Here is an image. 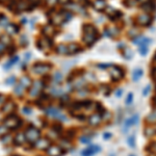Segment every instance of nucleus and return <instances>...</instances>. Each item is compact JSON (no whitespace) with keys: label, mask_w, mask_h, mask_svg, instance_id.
<instances>
[{"label":"nucleus","mask_w":156,"mask_h":156,"mask_svg":"<svg viewBox=\"0 0 156 156\" xmlns=\"http://www.w3.org/2000/svg\"><path fill=\"white\" fill-rule=\"evenodd\" d=\"M97 39V30L93 25H84L83 26V42L91 45Z\"/></svg>","instance_id":"obj_1"},{"label":"nucleus","mask_w":156,"mask_h":156,"mask_svg":"<svg viewBox=\"0 0 156 156\" xmlns=\"http://www.w3.org/2000/svg\"><path fill=\"white\" fill-rule=\"evenodd\" d=\"M3 124L10 130H17L22 125V120L15 114H10L3 120Z\"/></svg>","instance_id":"obj_2"},{"label":"nucleus","mask_w":156,"mask_h":156,"mask_svg":"<svg viewBox=\"0 0 156 156\" xmlns=\"http://www.w3.org/2000/svg\"><path fill=\"white\" fill-rule=\"evenodd\" d=\"M25 136H26V139H27L29 143H37V141L40 139L41 132L40 130L35 127H28L26 130H25Z\"/></svg>","instance_id":"obj_3"},{"label":"nucleus","mask_w":156,"mask_h":156,"mask_svg":"<svg viewBox=\"0 0 156 156\" xmlns=\"http://www.w3.org/2000/svg\"><path fill=\"white\" fill-rule=\"evenodd\" d=\"M50 69H51V64H43V62H37V64H33V67H32L33 72L39 75H43V74H45V73L49 72Z\"/></svg>","instance_id":"obj_4"},{"label":"nucleus","mask_w":156,"mask_h":156,"mask_svg":"<svg viewBox=\"0 0 156 156\" xmlns=\"http://www.w3.org/2000/svg\"><path fill=\"white\" fill-rule=\"evenodd\" d=\"M42 87H44V83H43V81H39V80L35 81L31 84V89H30V91H29L30 96L31 97L37 96V95L41 93Z\"/></svg>","instance_id":"obj_5"},{"label":"nucleus","mask_w":156,"mask_h":156,"mask_svg":"<svg viewBox=\"0 0 156 156\" xmlns=\"http://www.w3.org/2000/svg\"><path fill=\"white\" fill-rule=\"evenodd\" d=\"M62 153H64V150L60 146H56V145H51L47 149V154L49 156H60Z\"/></svg>","instance_id":"obj_6"},{"label":"nucleus","mask_w":156,"mask_h":156,"mask_svg":"<svg viewBox=\"0 0 156 156\" xmlns=\"http://www.w3.org/2000/svg\"><path fill=\"white\" fill-rule=\"evenodd\" d=\"M46 114L51 116H54V118H57V119H62V121H66V116H62L60 110L54 108V107H49V108L46 109Z\"/></svg>","instance_id":"obj_7"},{"label":"nucleus","mask_w":156,"mask_h":156,"mask_svg":"<svg viewBox=\"0 0 156 156\" xmlns=\"http://www.w3.org/2000/svg\"><path fill=\"white\" fill-rule=\"evenodd\" d=\"M109 75L112 76V79H116V80H119L122 78L123 76V72H122V70L118 67H112L109 69Z\"/></svg>","instance_id":"obj_8"},{"label":"nucleus","mask_w":156,"mask_h":156,"mask_svg":"<svg viewBox=\"0 0 156 156\" xmlns=\"http://www.w3.org/2000/svg\"><path fill=\"white\" fill-rule=\"evenodd\" d=\"M52 45V41L50 40L49 37H43L40 41H37V48L41 50H44L46 48H49Z\"/></svg>","instance_id":"obj_9"},{"label":"nucleus","mask_w":156,"mask_h":156,"mask_svg":"<svg viewBox=\"0 0 156 156\" xmlns=\"http://www.w3.org/2000/svg\"><path fill=\"white\" fill-rule=\"evenodd\" d=\"M51 146L50 145V141L48 139H39L37 141V143H35V147L39 149H41V150H47L49 147Z\"/></svg>","instance_id":"obj_10"},{"label":"nucleus","mask_w":156,"mask_h":156,"mask_svg":"<svg viewBox=\"0 0 156 156\" xmlns=\"http://www.w3.org/2000/svg\"><path fill=\"white\" fill-rule=\"evenodd\" d=\"M102 122V116L101 114H95L93 116H91L89 118V124L91 126H98Z\"/></svg>","instance_id":"obj_11"},{"label":"nucleus","mask_w":156,"mask_h":156,"mask_svg":"<svg viewBox=\"0 0 156 156\" xmlns=\"http://www.w3.org/2000/svg\"><path fill=\"white\" fill-rule=\"evenodd\" d=\"M16 104L12 103V102H5L4 105H3L2 107H1V109H0V112H12L14 110L16 109Z\"/></svg>","instance_id":"obj_12"},{"label":"nucleus","mask_w":156,"mask_h":156,"mask_svg":"<svg viewBox=\"0 0 156 156\" xmlns=\"http://www.w3.org/2000/svg\"><path fill=\"white\" fill-rule=\"evenodd\" d=\"M27 141L26 139V136H25L24 133H18L17 135L14 137V144L16 145V146H22V145H24L25 141Z\"/></svg>","instance_id":"obj_13"},{"label":"nucleus","mask_w":156,"mask_h":156,"mask_svg":"<svg viewBox=\"0 0 156 156\" xmlns=\"http://www.w3.org/2000/svg\"><path fill=\"white\" fill-rule=\"evenodd\" d=\"M137 22L139 23L143 26H146V25H149L151 23V17L147 14H143V15H139V18H137Z\"/></svg>","instance_id":"obj_14"},{"label":"nucleus","mask_w":156,"mask_h":156,"mask_svg":"<svg viewBox=\"0 0 156 156\" xmlns=\"http://www.w3.org/2000/svg\"><path fill=\"white\" fill-rule=\"evenodd\" d=\"M107 4L105 0H95L94 2V8L97 10H104L106 8Z\"/></svg>","instance_id":"obj_15"},{"label":"nucleus","mask_w":156,"mask_h":156,"mask_svg":"<svg viewBox=\"0 0 156 156\" xmlns=\"http://www.w3.org/2000/svg\"><path fill=\"white\" fill-rule=\"evenodd\" d=\"M5 30L10 33V35H14V33H18L19 32V26L16 24H8L5 26Z\"/></svg>","instance_id":"obj_16"},{"label":"nucleus","mask_w":156,"mask_h":156,"mask_svg":"<svg viewBox=\"0 0 156 156\" xmlns=\"http://www.w3.org/2000/svg\"><path fill=\"white\" fill-rule=\"evenodd\" d=\"M151 42H145V43H141V44L139 45V51L141 55H146L147 52H148V45L150 44Z\"/></svg>","instance_id":"obj_17"},{"label":"nucleus","mask_w":156,"mask_h":156,"mask_svg":"<svg viewBox=\"0 0 156 156\" xmlns=\"http://www.w3.org/2000/svg\"><path fill=\"white\" fill-rule=\"evenodd\" d=\"M0 141H1V143H2V144L10 145L12 141H14V139H12L10 134H4V135L0 136Z\"/></svg>","instance_id":"obj_18"},{"label":"nucleus","mask_w":156,"mask_h":156,"mask_svg":"<svg viewBox=\"0 0 156 156\" xmlns=\"http://www.w3.org/2000/svg\"><path fill=\"white\" fill-rule=\"evenodd\" d=\"M20 83L22 84L23 87H26V89H28V87H31V80H30V78H28L27 76H24V77H22L20 79Z\"/></svg>","instance_id":"obj_19"},{"label":"nucleus","mask_w":156,"mask_h":156,"mask_svg":"<svg viewBox=\"0 0 156 156\" xmlns=\"http://www.w3.org/2000/svg\"><path fill=\"white\" fill-rule=\"evenodd\" d=\"M56 52L58 54H68V46L64 44H60L56 47Z\"/></svg>","instance_id":"obj_20"},{"label":"nucleus","mask_w":156,"mask_h":156,"mask_svg":"<svg viewBox=\"0 0 156 156\" xmlns=\"http://www.w3.org/2000/svg\"><path fill=\"white\" fill-rule=\"evenodd\" d=\"M79 51V46L77 44H70L68 46V54H72Z\"/></svg>","instance_id":"obj_21"},{"label":"nucleus","mask_w":156,"mask_h":156,"mask_svg":"<svg viewBox=\"0 0 156 156\" xmlns=\"http://www.w3.org/2000/svg\"><path fill=\"white\" fill-rule=\"evenodd\" d=\"M143 74H144V72H143V70L141 69H135L134 70L133 74H132V78H133L134 81H137V80L143 76Z\"/></svg>","instance_id":"obj_22"},{"label":"nucleus","mask_w":156,"mask_h":156,"mask_svg":"<svg viewBox=\"0 0 156 156\" xmlns=\"http://www.w3.org/2000/svg\"><path fill=\"white\" fill-rule=\"evenodd\" d=\"M23 91H24V87H23L21 83H19L17 87H15V89H14V92H15V94L17 95V96H19V97H21L23 95Z\"/></svg>","instance_id":"obj_23"},{"label":"nucleus","mask_w":156,"mask_h":156,"mask_svg":"<svg viewBox=\"0 0 156 156\" xmlns=\"http://www.w3.org/2000/svg\"><path fill=\"white\" fill-rule=\"evenodd\" d=\"M53 32H54V30H53V28L51 26H46V27L43 28V33H45L48 37H51L53 35Z\"/></svg>","instance_id":"obj_24"},{"label":"nucleus","mask_w":156,"mask_h":156,"mask_svg":"<svg viewBox=\"0 0 156 156\" xmlns=\"http://www.w3.org/2000/svg\"><path fill=\"white\" fill-rule=\"evenodd\" d=\"M8 24V17H5L3 14H0V25H2V26H6Z\"/></svg>","instance_id":"obj_25"},{"label":"nucleus","mask_w":156,"mask_h":156,"mask_svg":"<svg viewBox=\"0 0 156 156\" xmlns=\"http://www.w3.org/2000/svg\"><path fill=\"white\" fill-rule=\"evenodd\" d=\"M0 41H1L0 43H2V44H4V45L10 44V37H8V35H1V37H0Z\"/></svg>","instance_id":"obj_26"},{"label":"nucleus","mask_w":156,"mask_h":156,"mask_svg":"<svg viewBox=\"0 0 156 156\" xmlns=\"http://www.w3.org/2000/svg\"><path fill=\"white\" fill-rule=\"evenodd\" d=\"M53 77H54L53 79H54V81L56 82V83H60V82L62 81V75L60 72H55Z\"/></svg>","instance_id":"obj_27"},{"label":"nucleus","mask_w":156,"mask_h":156,"mask_svg":"<svg viewBox=\"0 0 156 156\" xmlns=\"http://www.w3.org/2000/svg\"><path fill=\"white\" fill-rule=\"evenodd\" d=\"M82 156H93L94 155V154H96L95 153L94 151H93V149L92 148H87V149H85V150H83V151H82Z\"/></svg>","instance_id":"obj_28"},{"label":"nucleus","mask_w":156,"mask_h":156,"mask_svg":"<svg viewBox=\"0 0 156 156\" xmlns=\"http://www.w3.org/2000/svg\"><path fill=\"white\" fill-rule=\"evenodd\" d=\"M147 121H148L149 123H155L156 122V112L149 114V116H147Z\"/></svg>","instance_id":"obj_29"},{"label":"nucleus","mask_w":156,"mask_h":156,"mask_svg":"<svg viewBox=\"0 0 156 156\" xmlns=\"http://www.w3.org/2000/svg\"><path fill=\"white\" fill-rule=\"evenodd\" d=\"M127 141H128L129 147H131V148H134V147H135V137H134V135L129 136Z\"/></svg>","instance_id":"obj_30"},{"label":"nucleus","mask_w":156,"mask_h":156,"mask_svg":"<svg viewBox=\"0 0 156 156\" xmlns=\"http://www.w3.org/2000/svg\"><path fill=\"white\" fill-rule=\"evenodd\" d=\"M123 55H124L126 58H131L132 57V51L130 49H128V48H126L125 51L123 52Z\"/></svg>","instance_id":"obj_31"},{"label":"nucleus","mask_w":156,"mask_h":156,"mask_svg":"<svg viewBox=\"0 0 156 156\" xmlns=\"http://www.w3.org/2000/svg\"><path fill=\"white\" fill-rule=\"evenodd\" d=\"M20 43H21V45L22 46H27V44H28V39H27V37L26 35H22L21 37V39H20Z\"/></svg>","instance_id":"obj_32"},{"label":"nucleus","mask_w":156,"mask_h":156,"mask_svg":"<svg viewBox=\"0 0 156 156\" xmlns=\"http://www.w3.org/2000/svg\"><path fill=\"white\" fill-rule=\"evenodd\" d=\"M8 127L5 126V125H3V126H0V136L4 135V134H6V131H8Z\"/></svg>","instance_id":"obj_33"},{"label":"nucleus","mask_w":156,"mask_h":156,"mask_svg":"<svg viewBox=\"0 0 156 156\" xmlns=\"http://www.w3.org/2000/svg\"><path fill=\"white\" fill-rule=\"evenodd\" d=\"M132 100H133V95L130 93V94H128V96H127V98H126V104L127 105H130V104L132 103Z\"/></svg>","instance_id":"obj_34"},{"label":"nucleus","mask_w":156,"mask_h":156,"mask_svg":"<svg viewBox=\"0 0 156 156\" xmlns=\"http://www.w3.org/2000/svg\"><path fill=\"white\" fill-rule=\"evenodd\" d=\"M15 82H16V77L15 76H12V77H10L8 79L5 80V83L6 84H15Z\"/></svg>","instance_id":"obj_35"},{"label":"nucleus","mask_w":156,"mask_h":156,"mask_svg":"<svg viewBox=\"0 0 156 156\" xmlns=\"http://www.w3.org/2000/svg\"><path fill=\"white\" fill-rule=\"evenodd\" d=\"M80 141L84 143V144H87V143L91 141V137H89V136H81V137H80Z\"/></svg>","instance_id":"obj_36"},{"label":"nucleus","mask_w":156,"mask_h":156,"mask_svg":"<svg viewBox=\"0 0 156 156\" xmlns=\"http://www.w3.org/2000/svg\"><path fill=\"white\" fill-rule=\"evenodd\" d=\"M155 132H156L155 129L151 131V128H148V129H146V130H145V134H146V135H148V136H152L154 133H155Z\"/></svg>","instance_id":"obj_37"},{"label":"nucleus","mask_w":156,"mask_h":156,"mask_svg":"<svg viewBox=\"0 0 156 156\" xmlns=\"http://www.w3.org/2000/svg\"><path fill=\"white\" fill-rule=\"evenodd\" d=\"M16 51V48L14 47V46H12V45H8V52L10 53V54H12V53H15Z\"/></svg>","instance_id":"obj_38"},{"label":"nucleus","mask_w":156,"mask_h":156,"mask_svg":"<svg viewBox=\"0 0 156 156\" xmlns=\"http://www.w3.org/2000/svg\"><path fill=\"white\" fill-rule=\"evenodd\" d=\"M23 112L26 114H31L32 110H31V108H29V107H23Z\"/></svg>","instance_id":"obj_39"},{"label":"nucleus","mask_w":156,"mask_h":156,"mask_svg":"<svg viewBox=\"0 0 156 156\" xmlns=\"http://www.w3.org/2000/svg\"><path fill=\"white\" fill-rule=\"evenodd\" d=\"M18 60H19V57H18V56H15V57H12V60H10V64H12H12H16V62H17Z\"/></svg>","instance_id":"obj_40"},{"label":"nucleus","mask_w":156,"mask_h":156,"mask_svg":"<svg viewBox=\"0 0 156 156\" xmlns=\"http://www.w3.org/2000/svg\"><path fill=\"white\" fill-rule=\"evenodd\" d=\"M149 92H150V87H149V85H147V87H145L144 92H143V95H144V96H147V95L149 94Z\"/></svg>","instance_id":"obj_41"},{"label":"nucleus","mask_w":156,"mask_h":156,"mask_svg":"<svg viewBox=\"0 0 156 156\" xmlns=\"http://www.w3.org/2000/svg\"><path fill=\"white\" fill-rule=\"evenodd\" d=\"M110 137H112V133H109V132H105V133L103 134V139H110Z\"/></svg>","instance_id":"obj_42"},{"label":"nucleus","mask_w":156,"mask_h":156,"mask_svg":"<svg viewBox=\"0 0 156 156\" xmlns=\"http://www.w3.org/2000/svg\"><path fill=\"white\" fill-rule=\"evenodd\" d=\"M5 97L2 94H0V103H5Z\"/></svg>","instance_id":"obj_43"},{"label":"nucleus","mask_w":156,"mask_h":156,"mask_svg":"<svg viewBox=\"0 0 156 156\" xmlns=\"http://www.w3.org/2000/svg\"><path fill=\"white\" fill-rule=\"evenodd\" d=\"M39 1H40V0H29V2L32 3V4H35V5H37V3H39Z\"/></svg>","instance_id":"obj_44"},{"label":"nucleus","mask_w":156,"mask_h":156,"mask_svg":"<svg viewBox=\"0 0 156 156\" xmlns=\"http://www.w3.org/2000/svg\"><path fill=\"white\" fill-rule=\"evenodd\" d=\"M4 47H5V45H4V44H2V43H0V52H2V51H3Z\"/></svg>","instance_id":"obj_45"},{"label":"nucleus","mask_w":156,"mask_h":156,"mask_svg":"<svg viewBox=\"0 0 156 156\" xmlns=\"http://www.w3.org/2000/svg\"><path fill=\"white\" fill-rule=\"evenodd\" d=\"M122 93H123V89H119V91L116 92V97H120V96H121Z\"/></svg>","instance_id":"obj_46"},{"label":"nucleus","mask_w":156,"mask_h":156,"mask_svg":"<svg viewBox=\"0 0 156 156\" xmlns=\"http://www.w3.org/2000/svg\"><path fill=\"white\" fill-rule=\"evenodd\" d=\"M22 23H23V24H25V23H26V19H25V18H23V19H22Z\"/></svg>","instance_id":"obj_47"},{"label":"nucleus","mask_w":156,"mask_h":156,"mask_svg":"<svg viewBox=\"0 0 156 156\" xmlns=\"http://www.w3.org/2000/svg\"><path fill=\"white\" fill-rule=\"evenodd\" d=\"M6 0H0V3H4Z\"/></svg>","instance_id":"obj_48"},{"label":"nucleus","mask_w":156,"mask_h":156,"mask_svg":"<svg viewBox=\"0 0 156 156\" xmlns=\"http://www.w3.org/2000/svg\"><path fill=\"white\" fill-rule=\"evenodd\" d=\"M12 156H20V155H12Z\"/></svg>","instance_id":"obj_49"},{"label":"nucleus","mask_w":156,"mask_h":156,"mask_svg":"<svg viewBox=\"0 0 156 156\" xmlns=\"http://www.w3.org/2000/svg\"><path fill=\"white\" fill-rule=\"evenodd\" d=\"M154 77H155V81H156V74H155V76H154Z\"/></svg>","instance_id":"obj_50"},{"label":"nucleus","mask_w":156,"mask_h":156,"mask_svg":"<svg viewBox=\"0 0 156 156\" xmlns=\"http://www.w3.org/2000/svg\"><path fill=\"white\" fill-rule=\"evenodd\" d=\"M129 156H133V155H129Z\"/></svg>","instance_id":"obj_51"},{"label":"nucleus","mask_w":156,"mask_h":156,"mask_svg":"<svg viewBox=\"0 0 156 156\" xmlns=\"http://www.w3.org/2000/svg\"><path fill=\"white\" fill-rule=\"evenodd\" d=\"M155 60H156V55H155Z\"/></svg>","instance_id":"obj_52"},{"label":"nucleus","mask_w":156,"mask_h":156,"mask_svg":"<svg viewBox=\"0 0 156 156\" xmlns=\"http://www.w3.org/2000/svg\"><path fill=\"white\" fill-rule=\"evenodd\" d=\"M110 156H114V155H110Z\"/></svg>","instance_id":"obj_53"},{"label":"nucleus","mask_w":156,"mask_h":156,"mask_svg":"<svg viewBox=\"0 0 156 156\" xmlns=\"http://www.w3.org/2000/svg\"><path fill=\"white\" fill-rule=\"evenodd\" d=\"M155 131H156V128H155Z\"/></svg>","instance_id":"obj_54"}]
</instances>
